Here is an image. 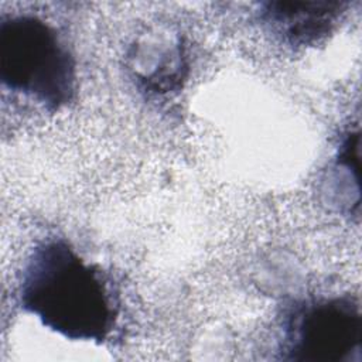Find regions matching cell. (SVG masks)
<instances>
[{
	"mask_svg": "<svg viewBox=\"0 0 362 362\" xmlns=\"http://www.w3.org/2000/svg\"><path fill=\"white\" fill-rule=\"evenodd\" d=\"M18 300L42 325L72 341L102 344L119 318V294L107 276L85 263L64 239H48L33 249Z\"/></svg>",
	"mask_w": 362,
	"mask_h": 362,
	"instance_id": "1",
	"label": "cell"
},
{
	"mask_svg": "<svg viewBox=\"0 0 362 362\" xmlns=\"http://www.w3.org/2000/svg\"><path fill=\"white\" fill-rule=\"evenodd\" d=\"M75 59L58 33L35 16L3 17L0 23V81L11 90L55 112L72 102Z\"/></svg>",
	"mask_w": 362,
	"mask_h": 362,
	"instance_id": "2",
	"label": "cell"
},
{
	"mask_svg": "<svg viewBox=\"0 0 362 362\" xmlns=\"http://www.w3.org/2000/svg\"><path fill=\"white\" fill-rule=\"evenodd\" d=\"M283 359L296 362H361L362 314L349 296L297 304L284 325Z\"/></svg>",
	"mask_w": 362,
	"mask_h": 362,
	"instance_id": "3",
	"label": "cell"
},
{
	"mask_svg": "<svg viewBox=\"0 0 362 362\" xmlns=\"http://www.w3.org/2000/svg\"><path fill=\"white\" fill-rule=\"evenodd\" d=\"M346 1H264L260 18L291 45H310L329 34L342 18Z\"/></svg>",
	"mask_w": 362,
	"mask_h": 362,
	"instance_id": "4",
	"label": "cell"
}]
</instances>
